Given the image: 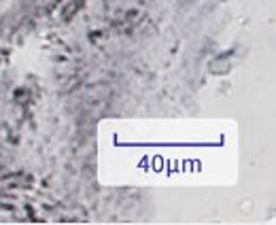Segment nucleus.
Here are the masks:
<instances>
[]
</instances>
